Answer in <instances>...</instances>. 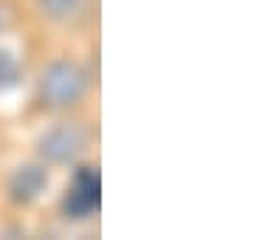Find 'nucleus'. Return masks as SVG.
<instances>
[{
    "mask_svg": "<svg viewBox=\"0 0 254 240\" xmlns=\"http://www.w3.org/2000/svg\"><path fill=\"white\" fill-rule=\"evenodd\" d=\"M88 88V76L71 60H57L40 76V99L48 108H71L82 99Z\"/></svg>",
    "mask_w": 254,
    "mask_h": 240,
    "instance_id": "nucleus-1",
    "label": "nucleus"
},
{
    "mask_svg": "<svg viewBox=\"0 0 254 240\" xmlns=\"http://www.w3.org/2000/svg\"><path fill=\"white\" fill-rule=\"evenodd\" d=\"M46 186H48L46 170L37 167V164H26V167H20L17 173L11 176L9 192H11V198H14L17 203H31L37 195L46 189Z\"/></svg>",
    "mask_w": 254,
    "mask_h": 240,
    "instance_id": "nucleus-4",
    "label": "nucleus"
},
{
    "mask_svg": "<svg viewBox=\"0 0 254 240\" xmlns=\"http://www.w3.org/2000/svg\"><path fill=\"white\" fill-rule=\"evenodd\" d=\"M37 3H40L43 14H48V17H54V20H65L79 9L82 0H37Z\"/></svg>",
    "mask_w": 254,
    "mask_h": 240,
    "instance_id": "nucleus-5",
    "label": "nucleus"
},
{
    "mask_svg": "<svg viewBox=\"0 0 254 240\" xmlns=\"http://www.w3.org/2000/svg\"><path fill=\"white\" fill-rule=\"evenodd\" d=\"M20 79V65L9 51H0V91L14 88Z\"/></svg>",
    "mask_w": 254,
    "mask_h": 240,
    "instance_id": "nucleus-6",
    "label": "nucleus"
},
{
    "mask_svg": "<svg viewBox=\"0 0 254 240\" xmlns=\"http://www.w3.org/2000/svg\"><path fill=\"white\" fill-rule=\"evenodd\" d=\"M82 147H85V133L71 121H63V124L51 127L40 139V156L46 158L48 164H68L82 153Z\"/></svg>",
    "mask_w": 254,
    "mask_h": 240,
    "instance_id": "nucleus-3",
    "label": "nucleus"
},
{
    "mask_svg": "<svg viewBox=\"0 0 254 240\" xmlns=\"http://www.w3.org/2000/svg\"><path fill=\"white\" fill-rule=\"evenodd\" d=\"M102 203V178L96 167H82L71 178V186L63 198V212L71 221H85L99 212Z\"/></svg>",
    "mask_w": 254,
    "mask_h": 240,
    "instance_id": "nucleus-2",
    "label": "nucleus"
}]
</instances>
